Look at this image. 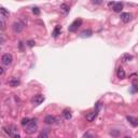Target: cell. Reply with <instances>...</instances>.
<instances>
[{
  "label": "cell",
  "instance_id": "obj_2",
  "mask_svg": "<svg viewBox=\"0 0 138 138\" xmlns=\"http://www.w3.org/2000/svg\"><path fill=\"white\" fill-rule=\"evenodd\" d=\"M82 20L81 19H78V20H76V21H74L72 23H71V25L68 27V30L70 31V33H75V31H77L78 30V28H79L81 25H82Z\"/></svg>",
  "mask_w": 138,
  "mask_h": 138
},
{
  "label": "cell",
  "instance_id": "obj_22",
  "mask_svg": "<svg viewBox=\"0 0 138 138\" xmlns=\"http://www.w3.org/2000/svg\"><path fill=\"white\" fill-rule=\"evenodd\" d=\"M33 13L36 14V15H39V14H40V10H39L38 8H34V9H33Z\"/></svg>",
  "mask_w": 138,
  "mask_h": 138
},
{
  "label": "cell",
  "instance_id": "obj_27",
  "mask_svg": "<svg viewBox=\"0 0 138 138\" xmlns=\"http://www.w3.org/2000/svg\"><path fill=\"white\" fill-rule=\"evenodd\" d=\"M3 72H4V70H3V68L1 67V66H0V76H1Z\"/></svg>",
  "mask_w": 138,
  "mask_h": 138
},
{
  "label": "cell",
  "instance_id": "obj_30",
  "mask_svg": "<svg viewBox=\"0 0 138 138\" xmlns=\"http://www.w3.org/2000/svg\"><path fill=\"white\" fill-rule=\"evenodd\" d=\"M123 138H131V137H128V136H125V137H123Z\"/></svg>",
  "mask_w": 138,
  "mask_h": 138
},
{
  "label": "cell",
  "instance_id": "obj_12",
  "mask_svg": "<svg viewBox=\"0 0 138 138\" xmlns=\"http://www.w3.org/2000/svg\"><path fill=\"white\" fill-rule=\"evenodd\" d=\"M133 59H134V56L131 55V54H124L122 56V62H124V63H128L131 61H133Z\"/></svg>",
  "mask_w": 138,
  "mask_h": 138
},
{
  "label": "cell",
  "instance_id": "obj_14",
  "mask_svg": "<svg viewBox=\"0 0 138 138\" xmlns=\"http://www.w3.org/2000/svg\"><path fill=\"white\" fill-rule=\"evenodd\" d=\"M126 119H127V121H128L132 125H133L134 127H136L137 125H138V120H137L136 118H134V117H129V116H128Z\"/></svg>",
  "mask_w": 138,
  "mask_h": 138
},
{
  "label": "cell",
  "instance_id": "obj_1",
  "mask_svg": "<svg viewBox=\"0 0 138 138\" xmlns=\"http://www.w3.org/2000/svg\"><path fill=\"white\" fill-rule=\"evenodd\" d=\"M38 127V123H37V119H33L29 121V123L26 125L25 127V132L27 134H34Z\"/></svg>",
  "mask_w": 138,
  "mask_h": 138
},
{
  "label": "cell",
  "instance_id": "obj_6",
  "mask_svg": "<svg viewBox=\"0 0 138 138\" xmlns=\"http://www.w3.org/2000/svg\"><path fill=\"white\" fill-rule=\"evenodd\" d=\"M12 28H13V30L15 33H21L24 29V24L21 22H15L13 25H12Z\"/></svg>",
  "mask_w": 138,
  "mask_h": 138
},
{
  "label": "cell",
  "instance_id": "obj_26",
  "mask_svg": "<svg viewBox=\"0 0 138 138\" xmlns=\"http://www.w3.org/2000/svg\"><path fill=\"white\" fill-rule=\"evenodd\" d=\"M92 3H93V4H100V3H101V1H95V0H93Z\"/></svg>",
  "mask_w": 138,
  "mask_h": 138
},
{
  "label": "cell",
  "instance_id": "obj_20",
  "mask_svg": "<svg viewBox=\"0 0 138 138\" xmlns=\"http://www.w3.org/2000/svg\"><path fill=\"white\" fill-rule=\"evenodd\" d=\"M29 121H30V120H29L28 118H24L23 120H22V122H21V124L23 125V126H26V125L29 123Z\"/></svg>",
  "mask_w": 138,
  "mask_h": 138
},
{
  "label": "cell",
  "instance_id": "obj_19",
  "mask_svg": "<svg viewBox=\"0 0 138 138\" xmlns=\"http://www.w3.org/2000/svg\"><path fill=\"white\" fill-rule=\"evenodd\" d=\"M38 138H49V134H47L46 131H43V132H41V133L39 134Z\"/></svg>",
  "mask_w": 138,
  "mask_h": 138
},
{
  "label": "cell",
  "instance_id": "obj_21",
  "mask_svg": "<svg viewBox=\"0 0 138 138\" xmlns=\"http://www.w3.org/2000/svg\"><path fill=\"white\" fill-rule=\"evenodd\" d=\"M0 13L1 14H3L4 16H7V15H9V12L5 10V9H3V8H0Z\"/></svg>",
  "mask_w": 138,
  "mask_h": 138
},
{
  "label": "cell",
  "instance_id": "obj_10",
  "mask_svg": "<svg viewBox=\"0 0 138 138\" xmlns=\"http://www.w3.org/2000/svg\"><path fill=\"white\" fill-rule=\"evenodd\" d=\"M117 76L119 79H125V77H126V74H125V70L122 68V67H120L117 71Z\"/></svg>",
  "mask_w": 138,
  "mask_h": 138
},
{
  "label": "cell",
  "instance_id": "obj_4",
  "mask_svg": "<svg viewBox=\"0 0 138 138\" xmlns=\"http://www.w3.org/2000/svg\"><path fill=\"white\" fill-rule=\"evenodd\" d=\"M44 101V96L41 95V94H38V95H35L34 97L31 98V103L36 106H39L40 104H42Z\"/></svg>",
  "mask_w": 138,
  "mask_h": 138
},
{
  "label": "cell",
  "instance_id": "obj_18",
  "mask_svg": "<svg viewBox=\"0 0 138 138\" xmlns=\"http://www.w3.org/2000/svg\"><path fill=\"white\" fill-rule=\"evenodd\" d=\"M5 26H7V24H5L4 20L2 19V17H0V30H4Z\"/></svg>",
  "mask_w": 138,
  "mask_h": 138
},
{
  "label": "cell",
  "instance_id": "obj_24",
  "mask_svg": "<svg viewBox=\"0 0 138 138\" xmlns=\"http://www.w3.org/2000/svg\"><path fill=\"white\" fill-rule=\"evenodd\" d=\"M84 138H94V136H93V135H91L90 133H86V134L84 135Z\"/></svg>",
  "mask_w": 138,
  "mask_h": 138
},
{
  "label": "cell",
  "instance_id": "obj_23",
  "mask_svg": "<svg viewBox=\"0 0 138 138\" xmlns=\"http://www.w3.org/2000/svg\"><path fill=\"white\" fill-rule=\"evenodd\" d=\"M5 42V38H4V36L3 35H0V44H2Z\"/></svg>",
  "mask_w": 138,
  "mask_h": 138
},
{
  "label": "cell",
  "instance_id": "obj_9",
  "mask_svg": "<svg viewBox=\"0 0 138 138\" xmlns=\"http://www.w3.org/2000/svg\"><path fill=\"white\" fill-rule=\"evenodd\" d=\"M55 121H56V119H55V117H53V116H46L45 118H44V122L46 123V124H54L55 123Z\"/></svg>",
  "mask_w": 138,
  "mask_h": 138
},
{
  "label": "cell",
  "instance_id": "obj_13",
  "mask_svg": "<svg viewBox=\"0 0 138 138\" xmlns=\"http://www.w3.org/2000/svg\"><path fill=\"white\" fill-rule=\"evenodd\" d=\"M92 35H93V33H92L91 29H86V30H83V31L80 34V36H81L82 38H88V37H91Z\"/></svg>",
  "mask_w": 138,
  "mask_h": 138
},
{
  "label": "cell",
  "instance_id": "obj_15",
  "mask_svg": "<svg viewBox=\"0 0 138 138\" xmlns=\"http://www.w3.org/2000/svg\"><path fill=\"white\" fill-rule=\"evenodd\" d=\"M61 30H62V28H61V26H56L55 28H54V30H53V34H52V36L54 38H57L58 37V35H61Z\"/></svg>",
  "mask_w": 138,
  "mask_h": 138
},
{
  "label": "cell",
  "instance_id": "obj_17",
  "mask_svg": "<svg viewBox=\"0 0 138 138\" xmlns=\"http://www.w3.org/2000/svg\"><path fill=\"white\" fill-rule=\"evenodd\" d=\"M63 116H64V118H65L66 120L71 119V113H70V111H69L68 109H65V110L63 111Z\"/></svg>",
  "mask_w": 138,
  "mask_h": 138
},
{
  "label": "cell",
  "instance_id": "obj_11",
  "mask_svg": "<svg viewBox=\"0 0 138 138\" xmlns=\"http://www.w3.org/2000/svg\"><path fill=\"white\" fill-rule=\"evenodd\" d=\"M97 113H98V111H94V112H91V113H88V115L86 116V120L87 121H90V122H92V121H94L95 120V118L97 117Z\"/></svg>",
  "mask_w": 138,
  "mask_h": 138
},
{
  "label": "cell",
  "instance_id": "obj_25",
  "mask_svg": "<svg viewBox=\"0 0 138 138\" xmlns=\"http://www.w3.org/2000/svg\"><path fill=\"white\" fill-rule=\"evenodd\" d=\"M27 44H28L29 46H34V45H35V41H33V40L28 41V42H27Z\"/></svg>",
  "mask_w": 138,
  "mask_h": 138
},
{
  "label": "cell",
  "instance_id": "obj_3",
  "mask_svg": "<svg viewBox=\"0 0 138 138\" xmlns=\"http://www.w3.org/2000/svg\"><path fill=\"white\" fill-rule=\"evenodd\" d=\"M1 62H2L3 65L9 66V65L12 64V62H13V56H12L11 54H9V53H5L1 57Z\"/></svg>",
  "mask_w": 138,
  "mask_h": 138
},
{
  "label": "cell",
  "instance_id": "obj_7",
  "mask_svg": "<svg viewBox=\"0 0 138 138\" xmlns=\"http://www.w3.org/2000/svg\"><path fill=\"white\" fill-rule=\"evenodd\" d=\"M21 84V81H20V79L19 78H12V79L9 81V85L10 86H12V87H16V86H19Z\"/></svg>",
  "mask_w": 138,
  "mask_h": 138
},
{
  "label": "cell",
  "instance_id": "obj_8",
  "mask_svg": "<svg viewBox=\"0 0 138 138\" xmlns=\"http://www.w3.org/2000/svg\"><path fill=\"white\" fill-rule=\"evenodd\" d=\"M112 9H113V11H115V12H117V13H121V11L123 10V3L116 2L115 5L112 7Z\"/></svg>",
  "mask_w": 138,
  "mask_h": 138
},
{
  "label": "cell",
  "instance_id": "obj_16",
  "mask_svg": "<svg viewBox=\"0 0 138 138\" xmlns=\"http://www.w3.org/2000/svg\"><path fill=\"white\" fill-rule=\"evenodd\" d=\"M61 11L63 12L64 14H67L69 12V7L66 3H63V4H61Z\"/></svg>",
  "mask_w": 138,
  "mask_h": 138
},
{
  "label": "cell",
  "instance_id": "obj_29",
  "mask_svg": "<svg viewBox=\"0 0 138 138\" xmlns=\"http://www.w3.org/2000/svg\"><path fill=\"white\" fill-rule=\"evenodd\" d=\"M13 138H21V136L16 134V135H14V136H13Z\"/></svg>",
  "mask_w": 138,
  "mask_h": 138
},
{
  "label": "cell",
  "instance_id": "obj_28",
  "mask_svg": "<svg viewBox=\"0 0 138 138\" xmlns=\"http://www.w3.org/2000/svg\"><path fill=\"white\" fill-rule=\"evenodd\" d=\"M115 3H116V2H109V3H108V5H109V7H113V5H115Z\"/></svg>",
  "mask_w": 138,
  "mask_h": 138
},
{
  "label": "cell",
  "instance_id": "obj_5",
  "mask_svg": "<svg viewBox=\"0 0 138 138\" xmlns=\"http://www.w3.org/2000/svg\"><path fill=\"white\" fill-rule=\"evenodd\" d=\"M121 21L123 23H128L132 21V19H133V15H132L131 13H128V12H124V13H121Z\"/></svg>",
  "mask_w": 138,
  "mask_h": 138
}]
</instances>
